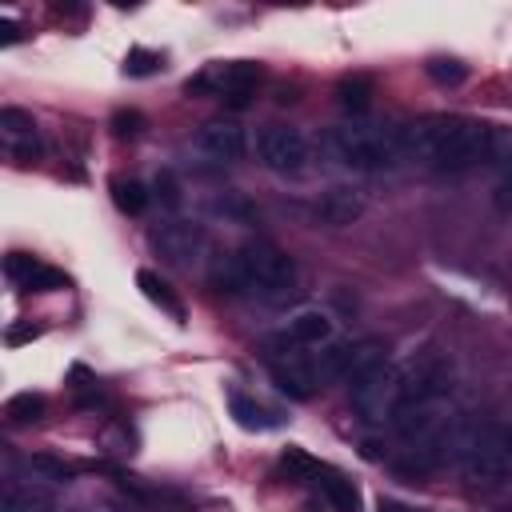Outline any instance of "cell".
I'll return each mask as SVG.
<instances>
[{"instance_id": "obj_26", "label": "cell", "mask_w": 512, "mask_h": 512, "mask_svg": "<svg viewBox=\"0 0 512 512\" xmlns=\"http://www.w3.org/2000/svg\"><path fill=\"white\" fill-rule=\"evenodd\" d=\"M280 464L292 472V480H308V476H320V464H316L312 456H304L300 448H284Z\"/></svg>"}, {"instance_id": "obj_14", "label": "cell", "mask_w": 512, "mask_h": 512, "mask_svg": "<svg viewBox=\"0 0 512 512\" xmlns=\"http://www.w3.org/2000/svg\"><path fill=\"white\" fill-rule=\"evenodd\" d=\"M380 364H388V344H384L380 336H364V340L348 344V360H344V380L352 384V380L368 376V372H372V368H380Z\"/></svg>"}, {"instance_id": "obj_9", "label": "cell", "mask_w": 512, "mask_h": 512, "mask_svg": "<svg viewBox=\"0 0 512 512\" xmlns=\"http://www.w3.org/2000/svg\"><path fill=\"white\" fill-rule=\"evenodd\" d=\"M196 148L216 164H236L248 152V136H244V128L236 120H208L196 132Z\"/></svg>"}, {"instance_id": "obj_20", "label": "cell", "mask_w": 512, "mask_h": 512, "mask_svg": "<svg viewBox=\"0 0 512 512\" xmlns=\"http://www.w3.org/2000/svg\"><path fill=\"white\" fill-rule=\"evenodd\" d=\"M112 200H116V208H120V212L140 216V212L148 208L152 192H148L140 180H112Z\"/></svg>"}, {"instance_id": "obj_32", "label": "cell", "mask_w": 512, "mask_h": 512, "mask_svg": "<svg viewBox=\"0 0 512 512\" xmlns=\"http://www.w3.org/2000/svg\"><path fill=\"white\" fill-rule=\"evenodd\" d=\"M380 512H416V508H408L400 500H380Z\"/></svg>"}, {"instance_id": "obj_12", "label": "cell", "mask_w": 512, "mask_h": 512, "mask_svg": "<svg viewBox=\"0 0 512 512\" xmlns=\"http://www.w3.org/2000/svg\"><path fill=\"white\" fill-rule=\"evenodd\" d=\"M360 212H364V196H360L356 188H348V184H332V188L316 200V216H320L324 224H332V228H348Z\"/></svg>"}, {"instance_id": "obj_10", "label": "cell", "mask_w": 512, "mask_h": 512, "mask_svg": "<svg viewBox=\"0 0 512 512\" xmlns=\"http://www.w3.org/2000/svg\"><path fill=\"white\" fill-rule=\"evenodd\" d=\"M328 340H332V320L324 312H300L288 320L280 336H272V348H288V356H296L300 348H320Z\"/></svg>"}, {"instance_id": "obj_8", "label": "cell", "mask_w": 512, "mask_h": 512, "mask_svg": "<svg viewBox=\"0 0 512 512\" xmlns=\"http://www.w3.org/2000/svg\"><path fill=\"white\" fill-rule=\"evenodd\" d=\"M152 248L168 260V264H180V268H192L200 264V256L208 252V236L200 224H188V220H168L152 232Z\"/></svg>"}, {"instance_id": "obj_4", "label": "cell", "mask_w": 512, "mask_h": 512, "mask_svg": "<svg viewBox=\"0 0 512 512\" xmlns=\"http://www.w3.org/2000/svg\"><path fill=\"white\" fill-rule=\"evenodd\" d=\"M328 148L340 164L348 168H360V172H380V168H392L396 156H400V140L380 128V124H336L328 132Z\"/></svg>"}, {"instance_id": "obj_24", "label": "cell", "mask_w": 512, "mask_h": 512, "mask_svg": "<svg viewBox=\"0 0 512 512\" xmlns=\"http://www.w3.org/2000/svg\"><path fill=\"white\" fill-rule=\"evenodd\" d=\"M144 128H148L144 112H136V108L112 112V136H116V140H136V136H144Z\"/></svg>"}, {"instance_id": "obj_17", "label": "cell", "mask_w": 512, "mask_h": 512, "mask_svg": "<svg viewBox=\"0 0 512 512\" xmlns=\"http://www.w3.org/2000/svg\"><path fill=\"white\" fill-rule=\"evenodd\" d=\"M316 484H320V492H324V500H328V508H332V512H360V492H356V484H352V480H344L340 472L320 468Z\"/></svg>"}, {"instance_id": "obj_3", "label": "cell", "mask_w": 512, "mask_h": 512, "mask_svg": "<svg viewBox=\"0 0 512 512\" xmlns=\"http://www.w3.org/2000/svg\"><path fill=\"white\" fill-rule=\"evenodd\" d=\"M452 460L476 484L504 480L508 476V464H512V428H504V424H468V428H456Z\"/></svg>"}, {"instance_id": "obj_1", "label": "cell", "mask_w": 512, "mask_h": 512, "mask_svg": "<svg viewBox=\"0 0 512 512\" xmlns=\"http://www.w3.org/2000/svg\"><path fill=\"white\" fill-rule=\"evenodd\" d=\"M404 148L440 172H464L484 160H512V136L468 116H424L404 128Z\"/></svg>"}, {"instance_id": "obj_33", "label": "cell", "mask_w": 512, "mask_h": 512, "mask_svg": "<svg viewBox=\"0 0 512 512\" xmlns=\"http://www.w3.org/2000/svg\"><path fill=\"white\" fill-rule=\"evenodd\" d=\"M508 476H512V464H508Z\"/></svg>"}, {"instance_id": "obj_25", "label": "cell", "mask_w": 512, "mask_h": 512, "mask_svg": "<svg viewBox=\"0 0 512 512\" xmlns=\"http://www.w3.org/2000/svg\"><path fill=\"white\" fill-rule=\"evenodd\" d=\"M24 288H28V292H64V288H68V276H64L60 268H52V264H36V272L28 276Z\"/></svg>"}, {"instance_id": "obj_29", "label": "cell", "mask_w": 512, "mask_h": 512, "mask_svg": "<svg viewBox=\"0 0 512 512\" xmlns=\"http://www.w3.org/2000/svg\"><path fill=\"white\" fill-rule=\"evenodd\" d=\"M496 204L512 212V160L504 164V176H500V184H496Z\"/></svg>"}, {"instance_id": "obj_5", "label": "cell", "mask_w": 512, "mask_h": 512, "mask_svg": "<svg viewBox=\"0 0 512 512\" xmlns=\"http://www.w3.org/2000/svg\"><path fill=\"white\" fill-rule=\"evenodd\" d=\"M260 64L256 60H224V64H212L196 76H188L184 92L188 96H216L224 100L228 108H248L252 104V92L260 84Z\"/></svg>"}, {"instance_id": "obj_7", "label": "cell", "mask_w": 512, "mask_h": 512, "mask_svg": "<svg viewBox=\"0 0 512 512\" xmlns=\"http://www.w3.org/2000/svg\"><path fill=\"white\" fill-rule=\"evenodd\" d=\"M256 152H260L264 168H272L280 176H296V172L308 168V140L292 124H268V128H260Z\"/></svg>"}, {"instance_id": "obj_19", "label": "cell", "mask_w": 512, "mask_h": 512, "mask_svg": "<svg viewBox=\"0 0 512 512\" xmlns=\"http://www.w3.org/2000/svg\"><path fill=\"white\" fill-rule=\"evenodd\" d=\"M44 412H48V400H44L40 392H16V396L4 404V416H8L12 424H36V420H44Z\"/></svg>"}, {"instance_id": "obj_21", "label": "cell", "mask_w": 512, "mask_h": 512, "mask_svg": "<svg viewBox=\"0 0 512 512\" xmlns=\"http://www.w3.org/2000/svg\"><path fill=\"white\" fill-rule=\"evenodd\" d=\"M28 468L36 472V480H52V484H68L72 480V464H64L60 456H48V452H36L28 460Z\"/></svg>"}, {"instance_id": "obj_13", "label": "cell", "mask_w": 512, "mask_h": 512, "mask_svg": "<svg viewBox=\"0 0 512 512\" xmlns=\"http://www.w3.org/2000/svg\"><path fill=\"white\" fill-rule=\"evenodd\" d=\"M0 136H4V144L20 160H28V156L40 152V144H36V120L24 108H0Z\"/></svg>"}, {"instance_id": "obj_30", "label": "cell", "mask_w": 512, "mask_h": 512, "mask_svg": "<svg viewBox=\"0 0 512 512\" xmlns=\"http://www.w3.org/2000/svg\"><path fill=\"white\" fill-rule=\"evenodd\" d=\"M20 40H24V28H20L16 20L4 16V20H0V44L8 48V44H20Z\"/></svg>"}, {"instance_id": "obj_11", "label": "cell", "mask_w": 512, "mask_h": 512, "mask_svg": "<svg viewBox=\"0 0 512 512\" xmlns=\"http://www.w3.org/2000/svg\"><path fill=\"white\" fill-rule=\"evenodd\" d=\"M56 492L44 480H8L0 492V512H52Z\"/></svg>"}, {"instance_id": "obj_2", "label": "cell", "mask_w": 512, "mask_h": 512, "mask_svg": "<svg viewBox=\"0 0 512 512\" xmlns=\"http://www.w3.org/2000/svg\"><path fill=\"white\" fill-rule=\"evenodd\" d=\"M216 284L228 296H284L296 284V264L268 240H252L220 260Z\"/></svg>"}, {"instance_id": "obj_31", "label": "cell", "mask_w": 512, "mask_h": 512, "mask_svg": "<svg viewBox=\"0 0 512 512\" xmlns=\"http://www.w3.org/2000/svg\"><path fill=\"white\" fill-rule=\"evenodd\" d=\"M40 328H32V324H16V328H8V344H24V340H32Z\"/></svg>"}, {"instance_id": "obj_28", "label": "cell", "mask_w": 512, "mask_h": 512, "mask_svg": "<svg viewBox=\"0 0 512 512\" xmlns=\"http://www.w3.org/2000/svg\"><path fill=\"white\" fill-rule=\"evenodd\" d=\"M152 188H156V196H160V204H164V208H180V184H176V176H172V172H160Z\"/></svg>"}, {"instance_id": "obj_6", "label": "cell", "mask_w": 512, "mask_h": 512, "mask_svg": "<svg viewBox=\"0 0 512 512\" xmlns=\"http://www.w3.org/2000/svg\"><path fill=\"white\" fill-rule=\"evenodd\" d=\"M348 388H352V412L364 424H384V420H392L396 400H400V368L380 364L368 376L352 380Z\"/></svg>"}, {"instance_id": "obj_16", "label": "cell", "mask_w": 512, "mask_h": 512, "mask_svg": "<svg viewBox=\"0 0 512 512\" xmlns=\"http://www.w3.org/2000/svg\"><path fill=\"white\" fill-rule=\"evenodd\" d=\"M136 288L156 304V308H164L172 320H180L184 324V304H180V296L172 292V284L160 276V272H152V268H140L136 272Z\"/></svg>"}, {"instance_id": "obj_23", "label": "cell", "mask_w": 512, "mask_h": 512, "mask_svg": "<svg viewBox=\"0 0 512 512\" xmlns=\"http://www.w3.org/2000/svg\"><path fill=\"white\" fill-rule=\"evenodd\" d=\"M160 68H164V52H152V48H128V56H124L128 76H152Z\"/></svg>"}, {"instance_id": "obj_27", "label": "cell", "mask_w": 512, "mask_h": 512, "mask_svg": "<svg viewBox=\"0 0 512 512\" xmlns=\"http://www.w3.org/2000/svg\"><path fill=\"white\" fill-rule=\"evenodd\" d=\"M36 256H28V252H8L4 256V272H8V280H16V284H28V276L36 272Z\"/></svg>"}, {"instance_id": "obj_22", "label": "cell", "mask_w": 512, "mask_h": 512, "mask_svg": "<svg viewBox=\"0 0 512 512\" xmlns=\"http://www.w3.org/2000/svg\"><path fill=\"white\" fill-rule=\"evenodd\" d=\"M424 72H428V80H436V84H444V88H452V84H460V80L468 76V68H464L460 60H452V56H432V60L424 64Z\"/></svg>"}, {"instance_id": "obj_15", "label": "cell", "mask_w": 512, "mask_h": 512, "mask_svg": "<svg viewBox=\"0 0 512 512\" xmlns=\"http://www.w3.org/2000/svg\"><path fill=\"white\" fill-rule=\"evenodd\" d=\"M372 96H376V84H372L368 72H352V76H344L336 84V104L344 112H352V116H364L372 108Z\"/></svg>"}, {"instance_id": "obj_18", "label": "cell", "mask_w": 512, "mask_h": 512, "mask_svg": "<svg viewBox=\"0 0 512 512\" xmlns=\"http://www.w3.org/2000/svg\"><path fill=\"white\" fill-rule=\"evenodd\" d=\"M228 408H232L236 424H240V428H248V432H268V428H276L272 412H264L256 400H248V396H240V392H232V396H228Z\"/></svg>"}]
</instances>
